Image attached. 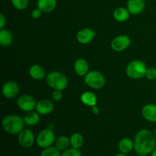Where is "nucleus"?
<instances>
[{"label": "nucleus", "instance_id": "obj_1", "mask_svg": "<svg viewBox=\"0 0 156 156\" xmlns=\"http://www.w3.org/2000/svg\"><path fill=\"white\" fill-rule=\"evenodd\" d=\"M134 151L136 154L151 155L156 148V138L154 133L143 129L138 131L134 138Z\"/></svg>", "mask_w": 156, "mask_h": 156}, {"label": "nucleus", "instance_id": "obj_2", "mask_svg": "<svg viewBox=\"0 0 156 156\" xmlns=\"http://www.w3.org/2000/svg\"><path fill=\"white\" fill-rule=\"evenodd\" d=\"M24 120L17 114L6 115L2 120V126L6 133L10 135H18L24 129Z\"/></svg>", "mask_w": 156, "mask_h": 156}, {"label": "nucleus", "instance_id": "obj_3", "mask_svg": "<svg viewBox=\"0 0 156 156\" xmlns=\"http://www.w3.org/2000/svg\"><path fill=\"white\" fill-rule=\"evenodd\" d=\"M46 82L49 87L53 90L63 91L68 86V79L63 73L58 71H52L46 76Z\"/></svg>", "mask_w": 156, "mask_h": 156}, {"label": "nucleus", "instance_id": "obj_4", "mask_svg": "<svg viewBox=\"0 0 156 156\" xmlns=\"http://www.w3.org/2000/svg\"><path fill=\"white\" fill-rule=\"evenodd\" d=\"M146 69L147 67L144 62L135 59L126 66V74L131 79H140L144 77Z\"/></svg>", "mask_w": 156, "mask_h": 156}, {"label": "nucleus", "instance_id": "obj_5", "mask_svg": "<svg viewBox=\"0 0 156 156\" xmlns=\"http://www.w3.org/2000/svg\"><path fill=\"white\" fill-rule=\"evenodd\" d=\"M86 85L92 89H101L105 85V77L101 72L97 70L89 71L84 77Z\"/></svg>", "mask_w": 156, "mask_h": 156}, {"label": "nucleus", "instance_id": "obj_6", "mask_svg": "<svg viewBox=\"0 0 156 156\" xmlns=\"http://www.w3.org/2000/svg\"><path fill=\"white\" fill-rule=\"evenodd\" d=\"M56 135L50 129H44L38 133L36 138V143L41 149L50 147L56 141Z\"/></svg>", "mask_w": 156, "mask_h": 156}, {"label": "nucleus", "instance_id": "obj_7", "mask_svg": "<svg viewBox=\"0 0 156 156\" xmlns=\"http://www.w3.org/2000/svg\"><path fill=\"white\" fill-rule=\"evenodd\" d=\"M17 105L21 111L27 113L35 110L37 102L33 96L25 94L18 97L17 100Z\"/></svg>", "mask_w": 156, "mask_h": 156}, {"label": "nucleus", "instance_id": "obj_8", "mask_svg": "<svg viewBox=\"0 0 156 156\" xmlns=\"http://www.w3.org/2000/svg\"><path fill=\"white\" fill-rule=\"evenodd\" d=\"M18 142L21 147L30 149L36 142L34 134L30 129H24L18 135Z\"/></svg>", "mask_w": 156, "mask_h": 156}, {"label": "nucleus", "instance_id": "obj_9", "mask_svg": "<svg viewBox=\"0 0 156 156\" xmlns=\"http://www.w3.org/2000/svg\"><path fill=\"white\" fill-rule=\"evenodd\" d=\"M130 38L126 34L118 35L112 40L111 47L116 52H121L127 49L130 45Z\"/></svg>", "mask_w": 156, "mask_h": 156}, {"label": "nucleus", "instance_id": "obj_10", "mask_svg": "<svg viewBox=\"0 0 156 156\" xmlns=\"http://www.w3.org/2000/svg\"><path fill=\"white\" fill-rule=\"evenodd\" d=\"M20 88L18 84L15 81H8L5 82L2 88V93L6 98H14L19 94Z\"/></svg>", "mask_w": 156, "mask_h": 156}, {"label": "nucleus", "instance_id": "obj_11", "mask_svg": "<svg viewBox=\"0 0 156 156\" xmlns=\"http://www.w3.org/2000/svg\"><path fill=\"white\" fill-rule=\"evenodd\" d=\"M96 32L90 27H84L76 34V40L81 44H88L93 41Z\"/></svg>", "mask_w": 156, "mask_h": 156}, {"label": "nucleus", "instance_id": "obj_12", "mask_svg": "<svg viewBox=\"0 0 156 156\" xmlns=\"http://www.w3.org/2000/svg\"><path fill=\"white\" fill-rule=\"evenodd\" d=\"M146 7V0H128L126 9L131 15H136L142 13Z\"/></svg>", "mask_w": 156, "mask_h": 156}, {"label": "nucleus", "instance_id": "obj_13", "mask_svg": "<svg viewBox=\"0 0 156 156\" xmlns=\"http://www.w3.org/2000/svg\"><path fill=\"white\" fill-rule=\"evenodd\" d=\"M53 110H54V105L50 101L44 99V100H41L37 102L35 111L40 115H48L53 112Z\"/></svg>", "mask_w": 156, "mask_h": 156}, {"label": "nucleus", "instance_id": "obj_14", "mask_svg": "<svg viewBox=\"0 0 156 156\" xmlns=\"http://www.w3.org/2000/svg\"><path fill=\"white\" fill-rule=\"evenodd\" d=\"M73 67H74L75 73L80 77H85L87 73L89 72L88 62L84 58H79V59H76Z\"/></svg>", "mask_w": 156, "mask_h": 156}, {"label": "nucleus", "instance_id": "obj_15", "mask_svg": "<svg viewBox=\"0 0 156 156\" xmlns=\"http://www.w3.org/2000/svg\"><path fill=\"white\" fill-rule=\"evenodd\" d=\"M143 118L150 123H156V105L148 104L142 108Z\"/></svg>", "mask_w": 156, "mask_h": 156}, {"label": "nucleus", "instance_id": "obj_16", "mask_svg": "<svg viewBox=\"0 0 156 156\" xmlns=\"http://www.w3.org/2000/svg\"><path fill=\"white\" fill-rule=\"evenodd\" d=\"M28 74L34 80H42L47 76L45 69L39 64L32 65L28 69Z\"/></svg>", "mask_w": 156, "mask_h": 156}, {"label": "nucleus", "instance_id": "obj_17", "mask_svg": "<svg viewBox=\"0 0 156 156\" xmlns=\"http://www.w3.org/2000/svg\"><path fill=\"white\" fill-rule=\"evenodd\" d=\"M56 0H37V5L43 13L52 12L56 7Z\"/></svg>", "mask_w": 156, "mask_h": 156}, {"label": "nucleus", "instance_id": "obj_18", "mask_svg": "<svg viewBox=\"0 0 156 156\" xmlns=\"http://www.w3.org/2000/svg\"><path fill=\"white\" fill-rule=\"evenodd\" d=\"M119 152L123 154H129L134 150V141L130 138H123L118 143Z\"/></svg>", "mask_w": 156, "mask_h": 156}, {"label": "nucleus", "instance_id": "obj_19", "mask_svg": "<svg viewBox=\"0 0 156 156\" xmlns=\"http://www.w3.org/2000/svg\"><path fill=\"white\" fill-rule=\"evenodd\" d=\"M80 100L83 105L91 108V107L97 105L98 98L96 94L92 91H85L82 94Z\"/></svg>", "mask_w": 156, "mask_h": 156}, {"label": "nucleus", "instance_id": "obj_20", "mask_svg": "<svg viewBox=\"0 0 156 156\" xmlns=\"http://www.w3.org/2000/svg\"><path fill=\"white\" fill-rule=\"evenodd\" d=\"M13 43V34L7 29L0 30V45L3 47H8Z\"/></svg>", "mask_w": 156, "mask_h": 156}, {"label": "nucleus", "instance_id": "obj_21", "mask_svg": "<svg viewBox=\"0 0 156 156\" xmlns=\"http://www.w3.org/2000/svg\"><path fill=\"white\" fill-rule=\"evenodd\" d=\"M130 13L126 8L118 7L113 12V17L116 21L119 22H123L129 18Z\"/></svg>", "mask_w": 156, "mask_h": 156}, {"label": "nucleus", "instance_id": "obj_22", "mask_svg": "<svg viewBox=\"0 0 156 156\" xmlns=\"http://www.w3.org/2000/svg\"><path fill=\"white\" fill-rule=\"evenodd\" d=\"M23 118H24L25 124L30 126L37 125L40 122V120H41V118H40V114L37 111H34L27 112Z\"/></svg>", "mask_w": 156, "mask_h": 156}, {"label": "nucleus", "instance_id": "obj_23", "mask_svg": "<svg viewBox=\"0 0 156 156\" xmlns=\"http://www.w3.org/2000/svg\"><path fill=\"white\" fill-rule=\"evenodd\" d=\"M55 146L61 152L66 150L71 146L70 144V138L67 137L66 136H60L56 139L55 141Z\"/></svg>", "mask_w": 156, "mask_h": 156}, {"label": "nucleus", "instance_id": "obj_24", "mask_svg": "<svg viewBox=\"0 0 156 156\" xmlns=\"http://www.w3.org/2000/svg\"><path fill=\"white\" fill-rule=\"evenodd\" d=\"M71 147L80 149L84 144V137L79 133H74L70 136Z\"/></svg>", "mask_w": 156, "mask_h": 156}, {"label": "nucleus", "instance_id": "obj_25", "mask_svg": "<svg viewBox=\"0 0 156 156\" xmlns=\"http://www.w3.org/2000/svg\"><path fill=\"white\" fill-rule=\"evenodd\" d=\"M61 155L62 152L55 146L43 149L42 152H41V156H61Z\"/></svg>", "mask_w": 156, "mask_h": 156}, {"label": "nucleus", "instance_id": "obj_26", "mask_svg": "<svg viewBox=\"0 0 156 156\" xmlns=\"http://www.w3.org/2000/svg\"><path fill=\"white\" fill-rule=\"evenodd\" d=\"M11 2L15 9L22 11L27 8L29 5V0H11Z\"/></svg>", "mask_w": 156, "mask_h": 156}, {"label": "nucleus", "instance_id": "obj_27", "mask_svg": "<svg viewBox=\"0 0 156 156\" xmlns=\"http://www.w3.org/2000/svg\"><path fill=\"white\" fill-rule=\"evenodd\" d=\"M61 156H82L80 149L75 148H69L66 150L62 152Z\"/></svg>", "mask_w": 156, "mask_h": 156}, {"label": "nucleus", "instance_id": "obj_28", "mask_svg": "<svg viewBox=\"0 0 156 156\" xmlns=\"http://www.w3.org/2000/svg\"><path fill=\"white\" fill-rule=\"evenodd\" d=\"M145 77L149 80H155L156 79V69L154 67H149L146 72Z\"/></svg>", "mask_w": 156, "mask_h": 156}, {"label": "nucleus", "instance_id": "obj_29", "mask_svg": "<svg viewBox=\"0 0 156 156\" xmlns=\"http://www.w3.org/2000/svg\"><path fill=\"white\" fill-rule=\"evenodd\" d=\"M52 99L53 101L59 102L62 99V92L60 90H53L52 92Z\"/></svg>", "mask_w": 156, "mask_h": 156}, {"label": "nucleus", "instance_id": "obj_30", "mask_svg": "<svg viewBox=\"0 0 156 156\" xmlns=\"http://www.w3.org/2000/svg\"><path fill=\"white\" fill-rule=\"evenodd\" d=\"M42 13L43 12H41L38 8H37V9H34L31 12V16L32 18H34V19H38V18H40L41 17Z\"/></svg>", "mask_w": 156, "mask_h": 156}, {"label": "nucleus", "instance_id": "obj_31", "mask_svg": "<svg viewBox=\"0 0 156 156\" xmlns=\"http://www.w3.org/2000/svg\"><path fill=\"white\" fill-rule=\"evenodd\" d=\"M6 24V18L2 13L0 14V29H3Z\"/></svg>", "mask_w": 156, "mask_h": 156}, {"label": "nucleus", "instance_id": "obj_32", "mask_svg": "<svg viewBox=\"0 0 156 156\" xmlns=\"http://www.w3.org/2000/svg\"><path fill=\"white\" fill-rule=\"evenodd\" d=\"M91 112H92L94 114H95V115H98V114H99V112H100L98 107H97L96 105L91 107Z\"/></svg>", "mask_w": 156, "mask_h": 156}, {"label": "nucleus", "instance_id": "obj_33", "mask_svg": "<svg viewBox=\"0 0 156 156\" xmlns=\"http://www.w3.org/2000/svg\"><path fill=\"white\" fill-rule=\"evenodd\" d=\"M114 156H128L126 154H123V153H121V152H120V153L118 154H116Z\"/></svg>", "mask_w": 156, "mask_h": 156}, {"label": "nucleus", "instance_id": "obj_34", "mask_svg": "<svg viewBox=\"0 0 156 156\" xmlns=\"http://www.w3.org/2000/svg\"><path fill=\"white\" fill-rule=\"evenodd\" d=\"M151 156H156V148L155 149H154L153 152L151 153Z\"/></svg>", "mask_w": 156, "mask_h": 156}, {"label": "nucleus", "instance_id": "obj_35", "mask_svg": "<svg viewBox=\"0 0 156 156\" xmlns=\"http://www.w3.org/2000/svg\"><path fill=\"white\" fill-rule=\"evenodd\" d=\"M137 156H147L146 155H143V154H138Z\"/></svg>", "mask_w": 156, "mask_h": 156}, {"label": "nucleus", "instance_id": "obj_36", "mask_svg": "<svg viewBox=\"0 0 156 156\" xmlns=\"http://www.w3.org/2000/svg\"><path fill=\"white\" fill-rule=\"evenodd\" d=\"M154 134H155V138H156V128L155 129V131H154Z\"/></svg>", "mask_w": 156, "mask_h": 156}]
</instances>
